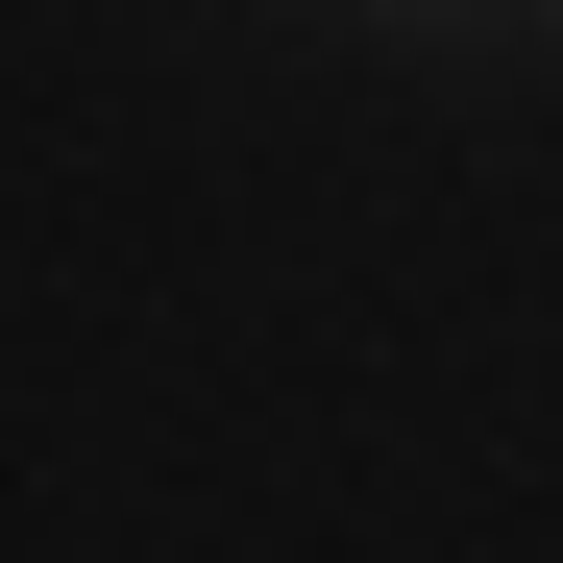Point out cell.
<instances>
[{
  "label": "cell",
  "instance_id": "obj_1",
  "mask_svg": "<svg viewBox=\"0 0 563 563\" xmlns=\"http://www.w3.org/2000/svg\"><path fill=\"white\" fill-rule=\"evenodd\" d=\"M367 25H417V49H465V25H563V0H367Z\"/></svg>",
  "mask_w": 563,
  "mask_h": 563
}]
</instances>
